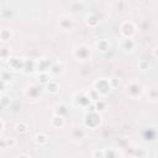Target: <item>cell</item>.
I'll return each mask as SVG.
<instances>
[{"label": "cell", "instance_id": "cell-1", "mask_svg": "<svg viewBox=\"0 0 158 158\" xmlns=\"http://www.w3.org/2000/svg\"><path fill=\"white\" fill-rule=\"evenodd\" d=\"M10 37H11V32H10V31H8L6 28L1 30V40L6 41V40H10Z\"/></svg>", "mask_w": 158, "mask_h": 158}, {"label": "cell", "instance_id": "cell-2", "mask_svg": "<svg viewBox=\"0 0 158 158\" xmlns=\"http://www.w3.org/2000/svg\"><path fill=\"white\" fill-rule=\"evenodd\" d=\"M16 130H17L19 132H25V131L27 130V126H26L25 123H17V125H16Z\"/></svg>", "mask_w": 158, "mask_h": 158}, {"label": "cell", "instance_id": "cell-3", "mask_svg": "<svg viewBox=\"0 0 158 158\" xmlns=\"http://www.w3.org/2000/svg\"><path fill=\"white\" fill-rule=\"evenodd\" d=\"M36 142H37V143H43V142H46V136H43V135H37V136H36Z\"/></svg>", "mask_w": 158, "mask_h": 158}, {"label": "cell", "instance_id": "cell-4", "mask_svg": "<svg viewBox=\"0 0 158 158\" xmlns=\"http://www.w3.org/2000/svg\"><path fill=\"white\" fill-rule=\"evenodd\" d=\"M6 103H8V98H6V97H3V99H1V104H3V106H5V105H6Z\"/></svg>", "mask_w": 158, "mask_h": 158}]
</instances>
